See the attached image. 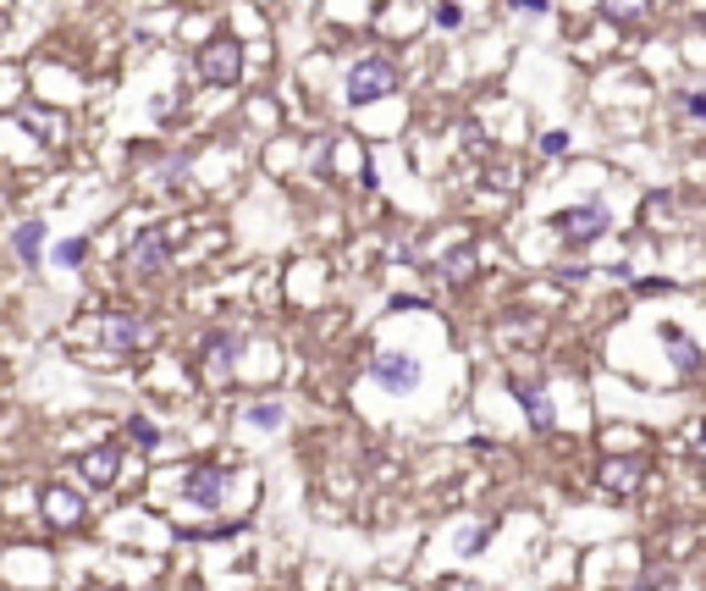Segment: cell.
I'll list each match as a JSON object with an SVG mask.
<instances>
[{"mask_svg":"<svg viewBox=\"0 0 706 591\" xmlns=\"http://www.w3.org/2000/svg\"><path fill=\"white\" fill-rule=\"evenodd\" d=\"M365 371H370V382L381 393H420V382H425V365L409 348H381V354H370Z\"/></svg>","mask_w":706,"mask_h":591,"instance_id":"6da1fadb","label":"cell"},{"mask_svg":"<svg viewBox=\"0 0 706 591\" xmlns=\"http://www.w3.org/2000/svg\"><path fill=\"white\" fill-rule=\"evenodd\" d=\"M387 95H398V61H387V56L354 61V72H348V106H370V100H387Z\"/></svg>","mask_w":706,"mask_h":591,"instance_id":"7a4b0ae2","label":"cell"},{"mask_svg":"<svg viewBox=\"0 0 706 591\" xmlns=\"http://www.w3.org/2000/svg\"><path fill=\"white\" fill-rule=\"evenodd\" d=\"M177 238H182V227H171V221H155V227H143L139 238L128 244V272H133V277H155V272L171 260Z\"/></svg>","mask_w":706,"mask_h":591,"instance_id":"3957f363","label":"cell"},{"mask_svg":"<svg viewBox=\"0 0 706 591\" xmlns=\"http://www.w3.org/2000/svg\"><path fill=\"white\" fill-rule=\"evenodd\" d=\"M227 492H232V475H227L221 464H193V470L182 475V503H188V509L216 514V509L227 503Z\"/></svg>","mask_w":706,"mask_h":591,"instance_id":"277c9868","label":"cell"},{"mask_svg":"<svg viewBox=\"0 0 706 591\" xmlns=\"http://www.w3.org/2000/svg\"><path fill=\"white\" fill-rule=\"evenodd\" d=\"M553 227H558V238H564V244L579 249V244H596V238L613 227V216H607V205H596V199H590V205H568V210H558V216H553Z\"/></svg>","mask_w":706,"mask_h":591,"instance_id":"5b68a950","label":"cell"},{"mask_svg":"<svg viewBox=\"0 0 706 591\" xmlns=\"http://www.w3.org/2000/svg\"><path fill=\"white\" fill-rule=\"evenodd\" d=\"M238 348H243L238 332H210V337L199 343V371H205L210 387H227V382H232V371H238Z\"/></svg>","mask_w":706,"mask_h":591,"instance_id":"8992f818","label":"cell"},{"mask_svg":"<svg viewBox=\"0 0 706 591\" xmlns=\"http://www.w3.org/2000/svg\"><path fill=\"white\" fill-rule=\"evenodd\" d=\"M199 78H205V83H238V78H243V45H238L232 33L210 39V45L199 50Z\"/></svg>","mask_w":706,"mask_h":591,"instance_id":"52a82bcc","label":"cell"},{"mask_svg":"<svg viewBox=\"0 0 706 591\" xmlns=\"http://www.w3.org/2000/svg\"><path fill=\"white\" fill-rule=\"evenodd\" d=\"M39 509H44V525L78 531L89 520V492H78V486H44L39 492Z\"/></svg>","mask_w":706,"mask_h":591,"instance_id":"ba28073f","label":"cell"},{"mask_svg":"<svg viewBox=\"0 0 706 591\" xmlns=\"http://www.w3.org/2000/svg\"><path fill=\"white\" fill-rule=\"evenodd\" d=\"M100 343L111 348V354H133L149 343V321L133 315V309H111L106 321H100Z\"/></svg>","mask_w":706,"mask_h":591,"instance_id":"9c48e42d","label":"cell"},{"mask_svg":"<svg viewBox=\"0 0 706 591\" xmlns=\"http://www.w3.org/2000/svg\"><path fill=\"white\" fill-rule=\"evenodd\" d=\"M78 475H83L89 492H106V486L122 475V447L100 443V447H89V453H78Z\"/></svg>","mask_w":706,"mask_h":591,"instance_id":"30bf717a","label":"cell"},{"mask_svg":"<svg viewBox=\"0 0 706 591\" xmlns=\"http://www.w3.org/2000/svg\"><path fill=\"white\" fill-rule=\"evenodd\" d=\"M640 475H646V464H640L635 453H607V459L596 464V481H601V492H613V498L635 492V486H640Z\"/></svg>","mask_w":706,"mask_h":591,"instance_id":"8fae6325","label":"cell"},{"mask_svg":"<svg viewBox=\"0 0 706 591\" xmlns=\"http://www.w3.org/2000/svg\"><path fill=\"white\" fill-rule=\"evenodd\" d=\"M514 393H519V404H525V421H530L536 432H553V426H558L547 387H536V382H514Z\"/></svg>","mask_w":706,"mask_h":591,"instance_id":"7c38bea8","label":"cell"},{"mask_svg":"<svg viewBox=\"0 0 706 591\" xmlns=\"http://www.w3.org/2000/svg\"><path fill=\"white\" fill-rule=\"evenodd\" d=\"M663 343H668V354H674V371H679V376H696V371H702V348H696L679 326H663Z\"/></svg>","mask_w":706,"mask_h":591,"instance_id":"4fadbf2b","label":"cell"},{"mask_svg":"<svg viewBox=\"0 0 706 591\" xmlns=\"http://www.w3.org/2000/svg\"><path fill=\"white\" fill-rule=\"evenodd\" d=\"M282 421H287V410L282 404H271V398H260V404L243 410V426H249V432H277Z\"/></svg>","mask_w":706,"mask_h":591,"instance_id":"5bb4252c","label":"cell"},{"mask_svg":"<svg viewBox=\"0 0 706 591\" xmlns=\"http://www.w3.org/2000/svg\"><path fill=\"white\" fill-rule=\"evenodd\" d=\"M11 249H17V260H28V266H33V260H39V249H44V227H39V221H22V227L11 233Z\"/></svg>","mask_w":706,"mask_h":591,"instance_id":"9a60e30c","label":"cell"},{"mask_svg":"<svg viewBox=\"0 0 706 591\" xmlns=\"http://www.w3.org/2000/svg\"><path fill=\"white\" fill-rule=\"evenodd\" d=\"M596 6H601L607 22H640L652 11V0H596Z\"/></svg>","mask_w":706,"mask_h":591,"instance_id":"2e32d148","label":"cell"},{"mask_svg":"<svg viewBox=\"0 0 706 591\" xmlns=\"http://www.w3.org/2000/svg\"><path fill=\"white\" fill-rule=\"evenodd\" d=\"M128 437L139 443V453H155V447H160V426H155L149 415H133V421H128Z\"/></svg>","mask_w":706,"mask_h":591,"instance_id":"e0dca14e","label":"cell"},{"mask_svg":"<svg viewBox=\"0 0 706 591\" xmlns=\"http://www.w3.org/2000/svg\"><path fill=\"white\" fill-rule=\"evenodd\" d=\"M469 272H475V249H453L447 255V283H469Z\"/></svg>","mask_w":706,"mask_h":591,"instance_id":"ac0fdd59","label":"cell"},{"mask_svg":"<svg viewBox=\"0 0 706 591\" xmlns=\"http://www.w3.org/2000/svg\"><path fill=\"white\" fill-rule=\"evenodd\" d=\"M83 255H89V238H67V244H56V260H61V266H83Z\"/></svg>","mask_w":706,"mask_h":591,"instance_id":"d6986e66","label":"cell"},{"mask_svg":"<svg viewBox=\"0 0 706 591\" xmlns=\"http://www.w3.org/2000/svg\"><path fill=\"white\" fill-rule=\"evenodd\" d=\"M486 536H491V525H469V531L458 536V553H480V548H486Z\"/></svg>","mask_w":706,"mask_h":591,"instance_id":"ffe728a7","label":"cell"},{"mask_svg":"<svg viewBox=\"0 0 706 591\" xmlns=\"http://www.w3.org/2000/svg\"><path fill=\"white\" fill-rule=\"evenodd\" d=\"M541 155H568V134H564V128L541 134Z\"/></svg>","mask_w":706,"mask_h":591,"instance_id":"44dd1931","label":"cell"},{"mask_svg":"<svg viewBox=\"0 0 706 591\" xmlns=\"http://www.w3.org/2000/svg\"><path fill=\"white\" fill-rule=\"evenodd\" d=\"M436 22H441V28H458V22H464V11H458L453 0H441V6H436Z\"/></svg>","mask_w":706,"mask_h":591,"instance_id":"7402d4cb","label":"cell"},{"mask_svg":"<svg viewBox=\"0 0 706 591\" xmlns=\"http://www.w3.org/2000/svg\"><path fill=\"white\" fill-rule=\"evenodd\" d=\"M685 111H690V117H702V122H706V89H696V95H685Z\"/></svg>","mask_w":706,"mask_h":591,"instance_id":"603a6c76","label":"cell"},{"mask_svg":"<svg viewBox=\"0 0 706 591\" xmlns=\"http://www.w3.org/2000/svg\"><path fill=\"white\" fill-rule=\"evenodd\" d=\"M519 11H547V0H514Z\"/></svg>","mask_w":706,"mask_h":591,"instance_id":"cb8c5ba5","label":"cell"},{"mask_svg":"<svg viewBox=\"0 0 706 591\" xmlns=\"http://www.w3.org/2000/svg\"><path fill=\"white\" fill-rule=\"evenodd\" d=\"M702 443H706V432H702ZM702 453H706V447H702Z\"/></svg>","mask_w":706,"mask_h":591,"instance_id":"d4e9b609","label":"cell"},{"mask_svg":"<svg viewBox=\"0 0 706 591\" xmlns=\"http://www.w3.org/2000/svg\"><path fill=\"white\" fill-rule=\"evenodd\" d=\"M354 591H370V587H354Z\"/></svg>","mask_w":706,"mask_h":591,"instance_id":"484cf974","label":"cell"}]
</instances>
